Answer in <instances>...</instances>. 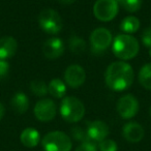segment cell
<instances>
[{
  "label": "cell",
  "instance_id": "4316f807",
  "mask_svg": "<svg viewBox=\"0 0 151 151\" xmlns=\"http://www.w3.org/2000/svg\"><path fill=\"white\" fill-rule=\"evenodd\" d=\"M9 65L5 60H0V80L5 78L9 73Z\"/></svg>",
  "mask_w": 151,
  "mask_h": 151
},
{
  "label": "cell",
  "instance_id": "7402d4cb",
  "mask_svg": "<svg viewBox=\"0 0 151 151\" xmlns=\"http://www.w3.org/2000/svg\"><path fill=\"white\" fill-rule=\"evenodd\" d=\"M118 4H120L128 13L138 12L142 6V0H119Z\"/></svg>",
  "mask_w": 151,
  "mask_h": 151
},
{
  "label": "cell",
  "instance_id": "ffe728a7",
  "mask_svg": "<svg viewBox=\"0 0 151 151\" xmlns=\"http://www.w3.org/2000/svg\"><path fill=\"white\" fill-rule=\"evenodd\" d=\"M69 50L73 53V54L81 55L86 51V42L83 38L79 37V36H73L70 37L68 42Z\"/></svg>",
  "mask_w": 151,
  "mask_h": 151
},
{
  "label": "cell",
  "instance_id": "277c9868",
  "mask_svg": "<svg viewBox=\"0 0 151 151\" xmlns=\"http://www.w3.org/2000/svg\"><path fill=\"white\" fill-rule=\"evenodd\" d=\"M42 147L45 151H70L73 144L66 134L62 132H51L42 139Z\"/></svg>",
  "mask_w": 151,
  "mask_h": 151
},
{
  "label": "cell",
  "instance_id": "5bb4252c",
  "mask_svg": "<svg viewBox=\"0 0 151 151\" xmlns=\"http://www.w3.org/2000/svg\"><path fill=\"white\" fill-rule=\"evenodd\" d=\"M18 42L12 36H4L0 38V60H6L16 54Z\"/></svg>",
  "mask_w": 151,
  "mask_h": 151
},
{
  "label": "cell",
  "instance_id": "484cf974",
  "mask_svg": "<svg viewBox=\"0 0 151 151\" xmlns=\"http://www.w3.org/2000/svg\"><path fill=\"white\" fill-rule=\"evenodd\" d=\"M142 42L149 50L151 49V28H146L142 33Z\"/></svg>",
  "mask_w": 151,
  "mask_h": 151
},
{
  "label": "cell",
  "instance_id": "8fae6325",
  "mask_svg": "<svg viewBox=\"0 0 151 151\" xmlns=\"http://www.w3.org/2000/svg\"><path fill=\"white\" fill-rule=\"evenodd\" d=\"M87 134H88L89 140L91 142H101L105 139H107L109 134V126L107 123L101 120H95L90 123H88L87 126Z\"/></svg>",
  "mask_w": 151,
  "mask_h": 151
},
{
  "label": "cell",
  "instance_id": "603a6c76",
  "mask_svg": "<svg viewBox=\"0 0 151 151\" xmlns=\"http://www.w3.org/2000/svg\"><path fill=\"white\" fill-rule=\"evenodd\" d=\"M71 136L75 140L79 141V142H88L89 137L87 134V129H84L81 126H75V127L71 128Z\"/></svg>",
  "mask_w": 151,
  "mask_h": 151
},
{
  "label": "cell",
  "instance_id": "e0dca14e",
  "mask_svg": "<svg viewBox=\"0 0 151 151\" xmlns=\"http://www.w3.org/2000/svg\"><path fill=\"white\" fill-rule=\"evenodd\" d=\"M48 92L56 99H62L66 93V85L60 79H53L48 85Z\"/></svg>",
  "mask_w": 151,
  "mask_h": 151
},
{
  "label": "cell",
  "instance_id": "f546056e",
  "mask_svg": "<svg viewBox=\"0 0 151 151\" xmlns=\"http://www.w3.org/2000/svg\"><path fill=\"white\" fill-rule=\"evenodd\" d=\"M149 114H150V116H151V107H150V109H149Z\"/></svg>",
  "mask_w": 151,
  "mask_h": 151
},
{
  "label": "cell",
  "instance_id": "f1b7e54d",
  "mask_svg": "<svg viewBox=\"0 0 151 151\" xmlns=\"http://www.w3.org/2000/svg\"><path fill=\"white\" fill-rule=\"evenodd\" d=\"M4 113H5L4 106H3L2 104L0 103V119H2V117L4 116Z\"/></svg>",
  "mask_w": 151,
  "mask_h": 151
},
{
  "label": "cell",
  "instance_id": "d4e9b609",
  "mask_svg": "<svg viewBox=\"0 0 151 151\" xmlns=\"http://www.w3.org/2000/svg\"><path fill=\"white\" fill-rule=\"evenodd\" d=\"M76 151H97V147L94 142L88 141V142H84L79 145Z\"/></svg>",
  "mask_w": 151,
  "mask_h": 151
},
{
  "label": "cell",
  "instance_id": "4fadbf2b",
  "mask_svg": "<svg viewBox=\"0 0 151 151\" xmlns=\"http://www.w3.org/2000/svg\"><path fill=\"white\" fill-rule=\"evenodd\" d=\"M122 134L128 142L138 143L144 137V129L137 122H128L122 128Z\"/></svg>",
  "mask_w": 151,
  "mask_h": 151
},
{
  "label": "cell",
  "instance_id": "9c48e42d",
  "mask_svg": "<svg viewBox=\"0 0 151 151\" xmlns=\"http://www.w3.org/2000/svg\"><path fill=\"white\" fill-rule=\"evenodd\" d=\"M57 112L56 105L49 99H40L34 107V115L40 121H50L55 117Z\"/></svg>",
  "mask_w": 151,
  "mask_h": 151
},
{
  "label": "cell",
  "instance_id": "44dd1931",
  "mask_svg": "<svg viewBox=\"0 0 151 151\" xmlns=\"http://www.w3.org/2000/svg\"><path fill=\"white\" fill-rule=\"evenodd\" d=\"M30 89L32 93L37 96H45L48 93V86L42 80H34L30 83Z\"/></svg>",
  "mask_w": 151,
  "mask_h": 151
},
{
  "label": "cell",
  "instance_id": "5b68a950",
  "mask_svg": "<svg viewBox=\"0 0 151 151\" xmlns=\"http://www.w3.org/2000/svg\"><path fill=\"white\" fill-rule=\"evenodd\" d=\"M38 23L45 32L56 34L62 29V19L56 11L52 9H45L38 16Z\"/></svg>",
  "mask_w": 151,
  "mask_h": 151
},
{
  "label": "cell",
  "instance_id": "cb8c5ba5",
  "mask_svg": "<svg viewBox=\"0 0 151 151\" xmlns=\"http://www.w3.org/2000/svg\"><path fill=\"white\" fill-rule=\"evenodd\" d=\"M118 147L115 141L105 139L104 141L99 142V150L101 151H117Z\"/></svg>",
  "mask_w": 151,
  "mask_h": 151
},
{
  "label": "cell",
  "instance_id": "2e32d148",
  "mask_svg": "<svg viewBox=\"0 0 151 151\" xmlns=\"http://www.w3.org/2000/svg\"><path fill=\"white\" fill-rule=\"evenodd\" d=\"M12 109L18 114H24L29 107V101L26 94L23 92H18L11 99Z\"/></svg>",
  "mask_w": 151,
  "mask_h": 151
},
{
  "label": "cell",
  "instance_id": "6da1fadb",
  "mask_svg": "<svg viewBox=\"0 0 151 151\" xmlns=\"http://www.w3.org/2000/svg\"><path fill=\"white\" fill-rule=\"evenodd\" d=\"M105 80L107 86L112 90H125L134 81V69L124 61H116L107 68Z\"/></svg>",
  "mask_w": 151,
  "mask_h": 151
},
{
  "label": "cell",
  "instance_id": "30bf717a",
  "mask_svg": "<svg viewBox=\"0 0 151 151\" xmlns=\"http://www.w3.org/2000/svg\"><path fill=\"white\" fill-rule=\"evenodd\" d=\"M85 79H86V73L84 68L78 64L69 65L64 73L65 83L73 88L81 86L85 82Z\"/></svg>",
  "mask_w": 151,
  "mask_h": 151
},
{
  "label": "cell",
  "instance_id": "83f0119b",
  "mask_svg": "<svg viewBox=\"0 0 151 151\" xmlns=\"http://www.w3.org/2000/svg\"><path fill=\"white\" fill-rule=\"evenodd\" d=\"M59 3L61 4H65V5H68V4H71L76 1V0H57Z\"/></svg>",
  "mask_w": 151,
  "mask_h": 151
},
{
  "label": "cell",
  "instance_id": "7a4b0ae2",
  "mask_svg": "<svg viewBox=\"0 0 151 151\" xmlns=\"http://www.w3.org/2000/svg\"><path fill=\"white\" fill-rule=\"evenodd\" d=\"M140 45L130 34H119L113 42V52L121 60H129L137 56Z\"/></svg>",
  "mask_w": 151,
  "mask_h": 151
},
{
  "label": "cell",
  "instance_id": "3957f363",
  "mask_svg": "<svg viewBox=\"0 0 151 151\" xmlns=\"http://www.w3.org/2000/svg\"><path fill=\"white\" fill-rule=\"evenodd\" d=\"M60 114L65 121L75 123L84 117L85 107L82 101L77 97L66 96L61 101Z\"/></svg>",
  "mask_w": 151,
  "mask_h": 151
},
{
  "label": "cell",
  "instance_id": "ba28073f",
  "mask_svg": "<svg viewBox=\"0 0 151 151\" xmlns=\"http://www.w3.org/2000/svg\"><path fill=\"white\" fill-rule=\"evenodd\" d=\"M139 111V103L132 94H126L119 99L117 103V112L123 119H130L137 115Z\"/></svg>",
  "mask_w": 151,
  "mask_h": 151
},
{
  "label": "cell",
  "instance_id": "8992f818",
  "mask_svg": "<svg viewBox=\"0 0 151 151\" xmlns=\"http://www.w3.org/2000/svg\"><path fill=\"white\" fill-rule=\"evenodd\" d=\"M118 13L116 0H97L93 6V14L99 21L108 22L113 20Z\"/></svg>",
  "mask_w": 151,
  "mask_h": 151
},
{
  "label": "cell",
  "instance_id": "7c38bea8",
  "mask_svg": "<svg viewBox=\"0 0 151 151\" xmlns=\"http://www.w3.org/2000/svg\"><path fill=\"white\" fill-rule=\"evenodd\" d=\"M64 42L60 38H50L42 45V53L48 59H57L64 53Z\"/></svg>",
  "mask_w": 151,
  "mask_h": 151
},
{
  "label": "cell",
  "instance_id": "ac0fdd59",
  "mask_svg": "<svg viewBox=\"0 0 151 151\" xmlns=\"http://www.w3.org/2000/svg\"><path fill=\"white\" fill-rule=\"evenodd\" d=\"M120 28L126 34L134 33L140 28V21L138 18L134 17V16H129V17H126L125 19L122 20Z\"/></svg>",
  "mask_w": 151,
  "mask_h": 151
},
{
  "label": "cell",
  "instance_id": "52a82bcc",
  "mask_svg": "<svg viewBox=\"0 0 151 151\" xmlns=\"http://www.w3.org/2000/svg\"><path fill=\"white\" fill-rule=\"evenodd\" d=\"M91 51L94 54H101L110 47L112 42V34L106 28H97L90 35Z\"/></svg>",
  "mask_w": 151,
  "mask_h": 151
},
{
  "label": "cell",
  "instance_id": "d6986e66",
  "mask_svg": "<svg viewBox=\"0 0 151 151\" xmlns=\"http://www.w3.org/2000/svg\"><path fill=\"white\" fill-rule=\"evenodd\" d=\"M139 81L144 88L151 90V63H147L139 73Z\"/></svg>",
  "mask_w": 151,
  "mask_h": 151
},
{
  "label": "cell",
  "instance_id": "9a60e30c",
  "mask_svg": "<svg viewBox=\"0 0 151 151\" xmlns=\"http://www.w3.org/2000/svg\"><path fill=\"white\" fill-rule=\"evenodd\" d=\"M20 139H21V142L24 146L28 147V148H33L40 143V132L36 129L32 127H28L22 132Z\"/></svg>",
  "mask_w": 151,
  "mask_h": 151
}]
</instances>
